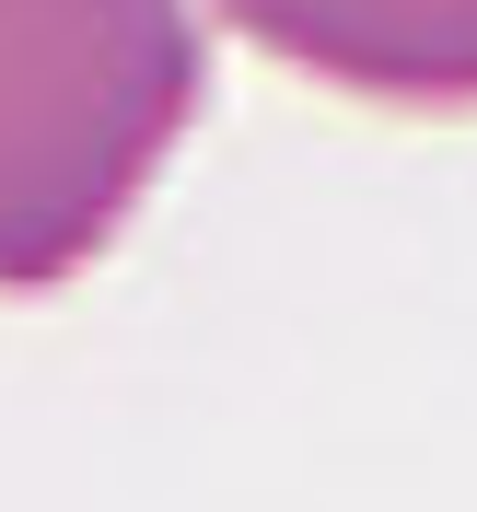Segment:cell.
<instances>
[{
	"instance_id": "obj_1",
	"label": "cell",
	"mask_w": 477,
	"mask_h": 512,
	"mask_svg": "<svg viewBox=\"0 0 477 512\" xmlns=\"http://www.w3.org/2000/svg\"><path fill=\"white\" fill-rule=\"evenodd\" d=\"M198 94V0H0V291L94 268L187 152Z\"/></svg>"
},
{
	"instance_id": "obj_2",
	"label": "cell",
	"mask_w": 477,
	"mask_h": 512,
	"mask_svg": "<svg viewBox=\"0 0 477 512\" xmlns=\"http://www.w3.org/2000/svg\"><path fill=\"white\" fill-rule=\"evenodd\" d=\"M256 59L384 117H477V0H198Z\"/></svg>"
}]
</instances>
